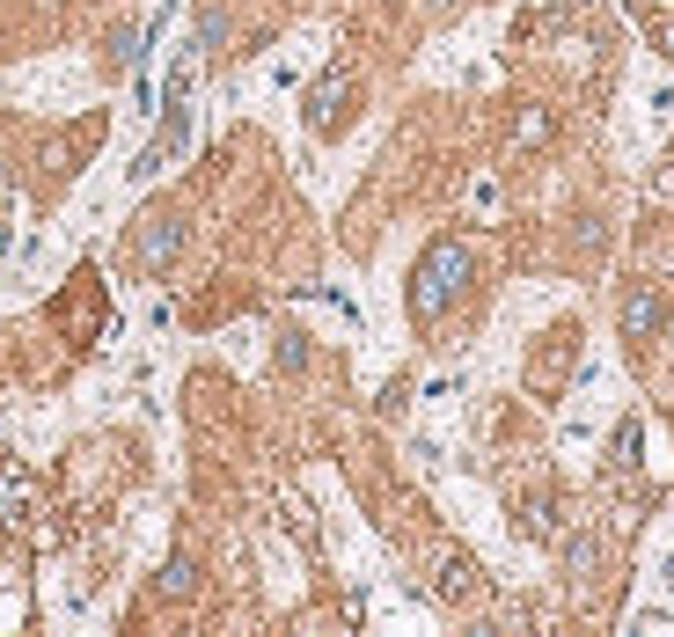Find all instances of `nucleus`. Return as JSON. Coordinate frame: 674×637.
I'll return each instance as SVG.
<instances>
[{"label": "nucleus", "mask_w": 674, "mask_h": 637, "mask_svg": "<svg viewBox=\"0 0 674 637\" xmlns=\"http://www.w3.org/2000/svg\"><path fill=\"white\" fill-rule=\"evenodd\" d=\"M638 462V418H623V425H616V469H631Z\"/></svg>", "instance_id": "12"}, {"label": "nucleus", "mask_w": 674, "mask_h": 637, "mask_svg": "<svg viewBox=\"0 0 674 637\" xmlns=\"http://www.w3.org/2000/svg\"><path fill=\"white\" fill-rule=\"evenodd\" d=\"M352 104H360V74H352V66H323V74H315V88H308V132H345V118H352Z\"/></svg>", "instance_id": "2"}, {"label": "nucleus", "mask_w": 674, "mask_h": 637, "mask_svg": "<svg viewBox=\"0 0 674 637\" xmlns=\"http://www.w3.org/2000/svg\"><path fill=\"white\" fill-rule=\"evenodd\" d=\"M543 345H550V352L528 367V381H535V389H565V374H573V330H557V337H543Z\"/></svg>", "instance_id": "8"}, {"label": "nucleus", "mask_w": 674, "mask_h": 637, "mask_svg": "<svg viewBox=\"0 0 674 637\" xmlns=\"http://www.w3.org/2000/svg\"><path fill=\"white\" fill-rule=\"evenodd\" d=\"M579 8H601V0H579Z\"/></svg>", "instance_id": "16"}, {"label": "nucleus", "mask_w": 674, "mask_h": 637, "mask_svg": "<svg viewBox=\"0 0 674 637\" xmlns=\"http://www.w3.org/2000/svg\"><path fill=\"white\" fill-rule=\"evenodd\" d=\"M616 330H623V345H653L660 330H667V287L638 279V287L623 293V309H616Z\"/></svg>", "instance_id": "3"}, {"label": "nucleus", "mask_w": 674, "mask_h": 637, "mask_svg": "<svg viewBox=\"0 0 674 637\" xmlns=\"http://www.w3.org/2000/svg\"><path fill=\"white\" fill-rule=\"evenodd\" d=\"M557 140V110L550 104H521L513 110V147H550Z\"/></svg>", "instance_id": "9"}, {"label": "nucleus", "mask_w": 674, "mask_h": 637, "mask_svg": "<svg viewBox=\"0 0 674 637\" xmlns=\"http://www.w3.org/2000/svg\"><path fill=\"white\" fill-rule=\"evenodd\" d=\"M513 528L528 535V542H557V535H565V520H557V498H550V492L513 498Z\"/></svg>", "instance_id": "6"}, {"label": "nucleus", "mask_w": 674, "mask_h": 637, "mask_svg": "<svg viewBox=\"0 0 674 637\" xmlns=\"http://www.w3.org/2000/svg\"><path fill=\"white\" fill-rule=\"evenodd\" d=\"M426 8H432V15H454V8H462V0H426Z\"/></svg>", "instance_id": "15"}, {"label": "nucleus", "mask_w": 674, "mask_h": 637, "mask_svg": "<svg viewBox=\"0 0 674 637\" xmlns=\"http://www.w3.org/2000/svg\"><path fill=\"white\" fill-rule=\"evenodd\" d=\"M199 586H205V579H199L191 557H169L162 572H154V594H162V601H199Z\"/></svg>", "instance_id": "10"}, {"label": "nucleus", "mask_w": 674, "mask_h": 637, "mask_svg": "<svg viewBox=\"0 0 674 637\" xmlns=\"http://www.w3.org/2000/svg\"><path fill=\"white\" fill-rule=\"evenodd\" d=\"M653 44H660V52L674 60V15H660V22H653Z\"/></svg>", "instance_id": "14"}, {"label": "nucleus", "mask_w": 674, "mask_h": 637, "mask_svg": "<svg viewBox=\"0 0 674 637\" xmlns=\"http://www.w3.org/2000/svg\"><path fill=\"white\" fill-rule=\"evenodd\" d=\"M462 287H470V242H462V235H440V242L418 257V271H410V323H440V315L462 301Z\"/></svg>", "instance_id": "1"}, {"label": "nucleus", "mask_w": 674, "mask_h": 637, "mask_svg": "<svg viewBox=\"0 0 674 637\" xmlns=\"http://www.w3.org/2000/svg\"><path fill=\"white\" fill-rule=\"evenodd\" d=\"M593 564H601V535H573V542H565V572L573 579H593Z\"/></svg>", "instance_id": "11"}, {"label": "nucleus", "mask_w": 674, "mask_h": 637, "mask_svg": "<svg viewBox=\"0 0 674 637\" xmlns=\"http://www.w3.org/2000/svg\"><path fill=\"white\" fill-rule=\"evenodd\" d=\"M432 594L448 601V608L484 601V572H477V557H462L454 542H440V550H432Z\"/></svg>", "instance_id": "4"}, {"label": "nucleus", "mask_w": 674, "mask_h": 637, "mask_svg": "<svg viewBox=\"0 0 674 637\" xmlns=\"http://www.w3.org/2000/svg\"><path fill=\"white\" fill-rule=\"evenodd\" d=\"M176 249H184V220H176V213H147V220L132 227V264L140 271H162Z\"/></svg>", "instance_id": "5"}, {"label": "nucleus", "mask_w": 674, "mask_h": 637, "mask_svg": "<svg viewBox=\"0 0 674 637\" xmlns=\"http://www.w3.org/2000/svg\"><path fill=\"white\" fill-rule=\"evenodd\" d=\"M30 498H38V484H30L15 462H0V528H22V520H30Z\"/></svg>", "instance_id": "7"}, {"label": "nucleus", "mask_w": 674, "mask_h": 637, "mask_svg": "<svg viewBox=\"0 0 674 637\" xmlns=\"http://www.w3.org/2000/svg\"><path fill=\"white\" fill-rule=\"evenodd\" d=\"M279 367H287V374L308 367V345H301V337H279Z\"/></svg>", "instance_id": "13"}, {"label": "nucleus", "mask_w": 674, "mask_h": 637, "mask_svg": "<svg viewBox=\"0 0 674 637\" xmlns=\"http://www.w3.org/2000/svg\"><path fill=\"white\" fill-rule=\"evenodd\" d=\"M0 462H8V454H0Z\"/></svg>", "instance_id": "17"}]
</instances>
